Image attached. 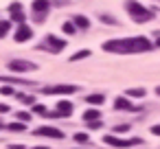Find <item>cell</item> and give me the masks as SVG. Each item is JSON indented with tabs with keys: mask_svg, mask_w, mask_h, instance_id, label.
Segmentation results:
<instances>
[{
	"mask_svg": "<svg viewBox=\"0 0 160 149\" xmlns=\"http://www.w3.org/2000/svg\"><path fill=\"white\" fill-rule=\"evenodd\" d=\"M153 44L147 37H127V40H110L103 44V51L108 53H142L151 51Z\"/></svg>",
	"mask_w": 160,
	"mask_h": 149,
	"instance_id": "obj_1",
	"label": "cell"
},
{
	"mask_svg": "<svg viewBox=\"0 0 160 149\" xmlns=\"http://www.w3.org/2000/svg\"><path fill=\"white\" fill-rule=\"evenodd\" d=\"M127 11H129V16H132L136 22H147V20H151V18H153V13H151V11H147L142 5H138L136 0H129V2H127Z\"/></svg>",
	"mask_w": 160,
	"mask_h": 149,
	"instance_id": "obj_2",
	"label": "cell"
},
{
	"mask_svg": "<svg viewBox=\"0 0 160 149\" xmlns=\"http://www.w3.org/2000/svg\"><path fill=\"white\" fill-rule=\"evenodd\" d=\"M38 66L33 64V62H24V59H13V62H9V70H13V72H29V70H35Z\"/></svg>",
	"mask_w": 160,
	"mask_h": 149,
	"instance_id": "obj_3",
	"label": "cell"
},
{
	"mask_svg": "<svg viewBox=\"0 0 160 149\" xmlns=\"http://www.w3.org/2000/svg\"><path fill=\"white\" fill-rule=\"evenodd\" d=\"M108 145H112V147H132V145H138L140 140L138 138H132V140H121V138H116V136H105L103 138Z\"/></svg>",
	"mask_w": 160,
	"mask_h": 149,
	"instance_id": "obj_4",
	"label": "cell"
},
{
	"mask_svg": "<svg viewBox=\"0 0 160 149\" xmlns=\"http://www.w3.org/2000/svg\"><path fill=\"white\" fill-rule=\"evenodd\" d=\"M38 136H48V138H64V134L57 129V127H48V125H42L35 129Z\"/></svg>",
	"mask_w": 160,
	"mask_h": 149,
	"instance_id": "obj_5",
	"label": "cell"
},
{
	"mask_svg": "<svg viewBox=\"0 0 160 149\" xmlns=\"http://www.w3.org/2000/svg\"><path fill=\"white\" fill-rule=\"evenodd\" d=\"M31 37H33V29L27 27V24H20L18 31H16V42H27V40H31Z\"/></svg>",
	"mask_w": 160,
	"mask_h": 149,
	"instance_id": "obj_6",
	"label": "cell"
},
{
	"mask_svg": "<svg viewBox=\"0 0 160 149\" xmlns=\"http://www.w3.org/2000/svg\"><path fill=\"white\" fill-rule=\"evenodd\" d=\"M44 92H48V94H72V92H77V86H53V88H46Z\"/></svg>",
	"mask_w": 160,
	"mask_h": 149,
	"instance_id": "obj_7",
	"label": "cell"
},
{
	"mask_svg": "<svg viewBox=\"0 0 160 149\" xmlns=\"http://www.w3.org/2000/svg\"><path fill=\"white\" fill-rule=\"evenodd\" d=\"M46 44H48V48H51L53 53H59V51H64V46H66V42L59 40V37H55V35H48V37H46Z\"/></svg>",
	"mask_w": 160,
	"mask_h": 149,
	"instance_id": "obj_8",
	"label": "cell"
},
{
	"mask_svg": "<svg viewBox=\"0 0 160 149\" xmlns=\"http://www.w3.org/2000/svg\"><path fill=\"white\" fill-rule=\"evenodd\" d=\"M55 112H57V116H70L72 114V103L70 101H59Z\"/></svg>",
	"mask_w": 160,
	"mask_h": 149,
	"instance_id": "obj_9",
	"label": "cell"
},
{
	"mask_svg": "<svg viewBox=\"0 0 160 149\" xmlns=\"http://www.w3.org/2000/svg\"><path fill=\"white\" fill-rule=\"evenodd\" d=\"M46 9H48V0H35V2H33V11L38 13V20L44 18Z\"/></svg>",
	"mask_w": 160,
	"mask_h": 149,
	"instance_id": "obj_10",
	"label": "cell"
},
{
	"mask_svg": "<svg viewBox=\"0 0 160 149\" xmlns=\"http://www.w3.org/2000/svg\"><path fill=\"white\" fill-rule=\"evenodd\" d=\"M9 13H11V18H13V20L24 22V11H22V7H20L18 2H13V5L9 7Z\"/></svg>",
	"mask_w": 160,
	"mask_h": 149,
	"instance_id": "obj_11",
	"label": "cell"
},
{
	"mask_svg": "<svg viewBox=\"0 0 160 149\" xmlns=\"http://www.w3.org/2000/svg\"><path fill=\"white\" fill-rule=\"evenodd\" d=\"M114 107H116V110H134L132 101H127L125 97H118V99L114 101Z\"/></svg>",
	"mask_w": 160,
	"mask_h": 149,
	"instance_id": "obj_12",
	"label": "cell"
},
{
	"mask_svg": "<svg viewBox=\"0 0 160 149\" xmlns=\"http://www.w3.org/2000/svg\"><path fill=\"white\" fill-rule=\"evenodd\" d=\"M72 24H75V27H79V29H88V27H90V20H88L86 16H75Z\"/></svg>",
	"mask_w": 160,
	"mask_h": 149,
	"instance_id": "obj_13",
	"label": "cell"
},
{
	"mask_svg": "<svg viewBox=\"0 0 160 149\" xmlns=\"http://www.w3.org/2000/svg\"><path fill=\"white\" fill-rule=\"evenodd\" d=\"M99 116H101V112H99L97 107H94V110H86V114H83V121H86V123H90V121H97Z\"/></svg>",
	"mask_w": 160,
	"mask_h": 149,
	"instance_id": "obj_14",
	"label": "cell"
},
{
	"mask_svg": "<svg viewBox=\"0 0 160 149\" xmlns=\"http://www.w3.org/2000/svg\"><path fill=\"white\" fill-rule=\"evenodd\" d=\"M86 101H88L90 105H101V103L105 101V97H103V94H90V97H86Z\"/></svg>",
	"mask_w": 160,
	"mask_h": 149,
	"instance_id": "obj_15",
	"label": "cell"
},
{
	"mask_svg": "<svg viewBox=\"0 0 160 149\" xmlns=\"http://www.w3.org/2000/svg\"><path fill=\"white\" fill-rule=\"evenodd\" d=\"M7 129H9V132H24V129H27V123H22V121H18V123H9Z\"/></svg>",
	"mask_w": 160,
	"mask_h": 149,
	"instance_id": "obj_16",
	"label": "cell"
},
{
	"mask_svg": "<svg viewBox=\"0 0 160 149\" xmlns=\"http://www.w3.org/2000/svg\"><path fill=\"white\" fill-rule=\"evenodd\" d=\"M125 94H127V97H145L147 92H145L142 88H129V90H127Z\"/></svg>",
	"mask_w": 160,
	"mask_h": 149,
	"instance_id": "obj_17",
	"label": "cell"
},
{
	"mask_svg": "<svg viewBox=\"0 0 160 149\" xmlns=\"http://www.w3.org/2000/svg\"><path fill=\"white\" fill-rule=\"evenodd\" d=\"M86 57H90V51H79L70 57V62H79V59H86Z\"/></svg>",
	"mask_w": 160,
	"mask_h": 149,
	"instance_id": "obj_18",
	"label": "cell"
},
{
	"mask_svg": "<svg viewBox=\"0 0 160 149\" xmlns=\"http://www.w3.org/2000/svg\"><path fill=\"white\" fill-rule=\"evenodd\" d=\"M9 29H11L9 22H0V37H5V35L9 33Z\"/></svg>",
	"mask_w": 160,
	"mask_h": 149,
	"instance_id": "obj_19",
	"label": "cell"
},
{
	"mask_svg": "<svg viewBox=\"0 0 160 149\" xmlns=\"http://www.w3.org/2000/svg\"><path fill=\"white\" fill-rule=\"evenodd\" d=\"M62 29H64V33H66V35H72V33H75V24H72V22H66Z\"/></svg>",
	"mask_w": 160,
	"mask_h": 149,
	"instance_id": "obj_20",
	"label": "cell"
},
{
	"mask_svg": "<svg viewBox=\"0 0 160 149\" xmlns=\"http://www.w3.org/2000/svg\"><path fill=\"white\" fill-rule=\"evenodd\" d=\"M20 101L27 105H33V97H29V94H20Z\"/></svg>",
	"mask_w": 160,
	"mask_h": 149,
	"instance_id": "obj_21",
	"label": "cell"
},
{
	"mask_svg": "<svg viewBox=\"0 0 160 149\" xmlns=\"http://www.w3.org/2000/svg\"><path fill=\"white\" fill-rule=\"evenodd\" d=\"M33 112H35V114H42V116H46V107H44V105H33Z\"/></svg>",
	"mask_w": 160,
	"mask_h": 149,
	"instance_id": "obj_22",
	"label": "cell"
},
{
	"mask_svg": "<svg viewBox=\"0 0 160 149\" xmlns=\"http://www.w3.org/2000/svg\"><path fill=\"white\" fill-rule=\"evenodd\" d=\"M18 118H20L22 123H29V121H31V114H27V112H18Z\"/></svg>",
	"mask_w": 160,
	"mask_h": 149,
	"instance_id": "obj_23",
	"label": "cell"
},
{
	"mask_svg": "<svg viewBox=\"0 0 160 149\" xmlns=\"http://www.w3.org/2000/svg\"><path fill=\"white\" fill-rule=\"evenodd\" d=\"M75 140L77 142H88V134H75Z\"/></svg>",
	"mask_w": 160,
	"mask_h": 149,
	"instance_id": "obj_24",
	"label": "cell"
},
{
	"mask_svg": "<svg viewBox=\"0 0 160 149\" xmlns=\"http://www.w3.org/2000/svg\"><path fill=\"white\" fill-rule=\"evenodd\" d=\"M88 125H90V127H92V129H99V127H101V121H99V118H97V121H90V123H88Z\"/></svg>",
	"mask_w": 160,
	"mask_h": 149,
	"instance_id": "obj_25",
	"label": "cell"
},
{
	"mask_svg": "<svg viewBox=\"0 0 160 149\" xmlns=\"http://www.w3.org/2000/svg\"><path fill=\"white\" fill-rule=\"evenodd\" d=\"M101 20L108 22V24H114V18H110V16H101Z\"/></svg>",
	"mask_w": 160,
	"mask_h": 149,
	"instance_id": "obj_26",
	"label": "cell"
},
{
	"mask_svg": "<svg viewBox=\"0 0 160 149\" xmlns=\"http://www.w3.org/2000/svg\"><path fill=\"white\" fill-rule=\"evenodd\" d=\"M2 94H13V88H9V86H5V88H2Z\"/></svg>",
	"mask_w": 160,
	"mask_h": 149,
	"instance_id": "obj_27",
	"label": "cell"
},
{
	"mask_svg": "<svg viewBox=\"0 0 160 149\" xmlns=\"http://www.w3.org/2000/svg\"><path fill=\"white\" fill-rule=\"evenodd\" d=\"M127 129H129V125H118L116 127V132H127Z\"/></svg>",
	"mask_w": 160,
	"mask_h": 149,
	"instance_id": "obj_28",
	"label": "cell"
},
{
	"mask_svg": "<svg viewBox=\"0 0 160 149\" xmlns=\"http://www.w3.org/2000/svg\"><path fill=\"white\" fill-rule=\"evenodd\" d=\"M151 132H153L156 136H160V125H153V127H151Z\"/></svg>",
	"mask_w": 160,
	"mask_h": 149,
	"instance_id": "obj_29",
	"label": "cell"
},
{
	"mask_svg": "<svg viewBox=\"0 0 160 149\" xmlns=\"http://www.w3.org/2000/svg\"><path fill=\"white\" fill-rule=\"evenodd\" d=\"M0 112H9V105H5V103H0Z\"/></svg>",
	"mask_w": 160,
	"mask_h": 149,
	"instance_id": "obj_30",
	"label": "cell"
},
{
	"mask_svg": "<svg viewBox=\"0 0 160 149\" xmlns=\"http://www.w3.org/2000/svg\"><path fill=\"white\" fill-rule=\"evenodd\" d=\"M9 149H24V145H9Z\"/></svg>",
	"mask_w": 160,
	"mask_h": 149,
	"instance_id": "obj_31",
	"label": "cell"
},
{
	"mask_svg": "<svg viewBox=\"0 0 160 149\" xmlns=\"http://www.w3.org/2000/svg\"><path fill=\"white\" fill-rule=\"evenodd\" d=\"M156 94H158V97H160V86H158V88H156Z\"/></svg>",
	"mask_w": 160,
	"mask_h": 149,
	"instance_id": "obj_32",
	"label": "cell"
},
{
	"mask_svg": "<svg viewBox=\"0 0 160 149\" xmlns=\"http://www.w3.org/2000/svg\"><path fill=\"white\" fill-rule=\"evenodd\" d=\"M156 46H160V37H158V42H156Z\"/></svg>",
	"mask_w": 160,
	"mask_h": 149,
	"instance_id": "obj_33",
	"label": "cell"
},
{
	"mask_svg": "<svg viewBox=\"0 0 160 149\" xmlns=\"http://www.w3.org/2000/svg\"><path fill=\"white\" fill-rule=\"evenodd\" d=\"M35 149H46V147H35Z\"/></svg>",
	"mask_w": 160,
	"mask_h": 149,
	"instance_id": "obj_34",
	"label": "cell"
},
{
	"mask_svg": "<svg viewBox=\"0 0 160 149\" xmlns=\"http://www.w3.org/2000/svg\"><path fill=\"white\" fill-rule=\"evenodd\" d=\"M0 127H2V121H0Z\"/></svg>",
	"mask_w": 160,
	"mask_h": 149,
	"instance_id": "obj_35",
	"label": "cell"
}]
</instances>
